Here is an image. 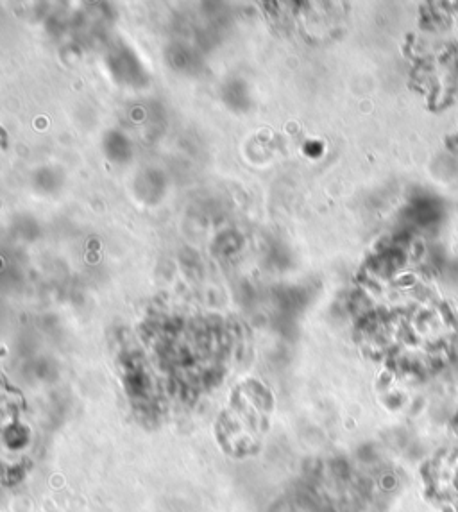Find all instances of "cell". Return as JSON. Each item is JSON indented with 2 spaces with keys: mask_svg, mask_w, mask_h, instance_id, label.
<instances>
[{
  "mask_svg": "<svg viewBox=\"0 0 458 512\" xmlns=\"http://www.w3.org/2000/svg\"><path fill=\"white\" fill-rule=\"evenodd\" d=\"M432 489L444 498V502L458 507V448L442 453L437 461L433 462Z\"/></svg>",
  "mask_w": 458,
  "mask_h": 512,
  "instance_id": "obj_1",
  "label": "cell"
}]
</instances>
